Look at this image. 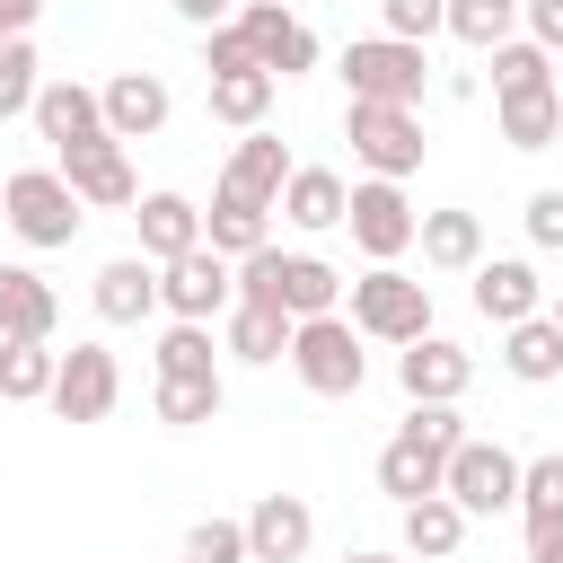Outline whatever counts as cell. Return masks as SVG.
<instances>
[{
    "mask_svg": "<svg viewBox=\"0 0 563 563\" xmlns=\"http://www.w3.org/2000/svg\"><path fill=\"white\" fill-rule=\"evenodd\" d=\"M457 440H466V413H457V405H405L396 440L378 449V493H387L396 510L422 501V493H440V466H449Z\"/></svg>",
    "mask_w": 563,
    "mask_h": 563,
    "instance_id": "1",
    "label": "cell"
},
{
    "mask_svg": "<svg viewBox=\"0 0 563 563\" xmlns=\"http://www.w3.org/2000/svg\"><path fill=\"white\" fill-rule=\"evenodd\" d=\"M238 299L282 308V317H325V308H343V273H334L325 255H282V246H255V255H238Z\"/></svg>",
    "mask_w": 563,
    "mask_h": 563,
    "instance_id": "2",
    "label": "cell"
},
{
    "mask_svg": "<svg viewBox=\"0 0 563 563\" xmlns=\"http://www.w3.org/2000/svg\"><path fill=\"white\" fill-rule=\"evenodd\" d=\"M282 361L299 369V387H308V396H361V378H369L361 325H352L343 308H325V317H299V325H290V352H282Z\"/></svg>",
    "mask_w": 563,
    "mask_h": 563,
    "instance_id": "3",
    "label": "cell"
},
{
    "mask_svg": "<svg viewBox=\"0 0 563 563\" xmlns=\"http://www.w3.org/2000/svg\"><path fill=\"white\" fill-rule=\"evenodd\" d=\"M352 325H361V343H413V334H431V282L405 273V264H369L352 282Z\"/></svg>",
    "mask_w": 563,
    "mask_h": 563,
    "instance_id": "4",
    "label": "cell"
},
{
    "mask_svg": "<svg viewBox=\"0 0 563 563\" xmlns=\"http://www.w3.org/2000/svg\"><path fill=\"white\" fill-rule=\"evenodd\" d=\"M334 70L352 97H378V106H422V88H431L422 44H405V35H352Z\"/></svg>",
    "mask_w": 563,
    "mask_h": 563,
    "instance_id": "5",
    "label": "cell"
},
{
    "mask_svg": "<svg viewBox=\"0 0 563 563\" xmlns=\"http://www.w3.org/2000/svg\"><path fill=\"white\" fill-rule=\"evenodd\" d=\"M0 220H9L26 246H70L79 220H88V202L62 185V167H18V176L0 185Z\"/></svg>",
    "mask_w": 563,
    "mask_h": 563,
    "instance_id": "6",
    "label": "cell"
},
{
    "mask_svg": "<svg viewBox=\"0 0 563 563\" xmlns=\"http://www.w3.org/2000/svg\"><path fill=\"white\" fill-rule=\"evenodd\" d=\"M343 141H352V158L369 167V176H413L422 167V114L413 106H378V97H352L343 106Z\"/></svg>",
    "mask_w": 563,
    "mask_h": 563,
    "instance_id": "7",
    "label": "cell"
},
{
    "mask_svg": "<svg viewBox=\"0 0 563 563\" xmlns=\"http://www.w3.org/2000/svg\"><path fill=\"white\" fill-rule=\"evenodd\" d=\"M440 493L466 510V519H501V510H519V457L501 449V440H457L449 449V466H440Z\"/></svg>",
    "mask_w": 563,
    "mask_h": 563,
    "instance_id": "8",
    "label": "cell"
},
{
    "mask_svg": "<svg viewBox=\"0 0 563 563\" xmlns=\"http://www.w3.org/2000/svg\"><path fill=\"white\" fill-rule=\"evenodd\" d=\"M413 194L396 185V176H361L352 194H343V229H352V246L369 255V264H396L405 246H413Z\"/></svg>",
    "mask_w": 563,
    "mask_h": 563,
    "instance_id": "9",
    "label": "cell"
},
{
    "mask_svg": "<svg viewBox=\"0 0 563 563\" xmlns=\"http://www.w3.org/2000/svg\"><path fill=\"white\" fill-rule=\"evenodd\" d=\"M229 299H238V264H229V255L185 246V255H167V264H158V308H167V317L211 325V317H229Z\"/></svg>",
    "mask_w": 563,
    "mask_h": 563,
    "instance_id": "10",
    "label": "cell"
},
{
    "mask_svg": "<svg viewBox=\"0 0 563 563\" xmlns=\"http://www.w3.org/2000/svg\"><path fill=\"white\" fill-rule=\"evenodd\" d=\"M114 396H123V361L106 352V343H70L62 361H53V413L62 422H106L114 413Z\"/></svg>",
    "mask_w": 563,
    "mask_h": 563,
    "instance_id": "11",
    "label": "cell"
},
{
    "mask_svg": "<svg viewBox=\"0 0 563 563\" xmlns=\"http://www.w3.org/2000/svg\"><path fill=\"white\" fill-rule=\"evenodd\" d=\"M396 387H405V405H457L475 387V352L449 334H413V343H396Z\"/></svg>",
    "mask_w": 563,
    "mask_h": 563,
    "instance_id": "12",
    "label": "cell"
},
{
    "mask_svg": "<svg viewBox=\"0 0 563 563\" xmlns=\"http://www.w3.org/2000/svg\"><path fill=\"white\" fill-rule=\"evenodd\" d=\"M238 26H246V44H255V70H273V79L317 70V35H308V18H290L282 0H238Z\"/></svg>",
    "mask_w": 563,
    "mask_h": 563,
    "instance_id": "13",
    "label": "cell"
},
{
    "mask_svg": "<svg viewBox=\"0 0 563 563\" xmlns=\"http://www.w3.org/2000/svg\"><path fill=\"white\" fill-rule=\"evenodd\" d=\"M26 123L53 141V158H70V150L106 141V106H97V88H79V79H44V88H35V106H26Z\"/></svg>",
    "mask_w": 563,
    "mask_h": 563,
    "instance_id": "14",
    "label": "cell"
},
{
    "mask_svg": "<svg viewBox=\"0 0 563 563\" xmlns=\"http://www.w3.org/2000/svg\"><path fill=\"white\" fill-rule=\"evenodd\" d=\"M62 185H70L88 211H132V202H141V176H132V158H123L114 132L88 141V150H70V158H62Z\"/></svg>",
    "mask_w": 563,
    "mask_h": 563,
    "instance_id": "15",
    "label": "cell"
},
{
    "mask_svg": "<svg viewBox=\"0 0 563 563\" xmlns=\"http://www.w3.org/2000/svg\"><path fill=\"white\" fill-rule=\"evenodd\" d=\"M308 545H317V510L299 493H264L246 510V563H308Z\"/></svg>",
    "mask_w": 563,
    "mask_h": 563,
    "instance_id": "16",
    "label": "cell"
},
{
    "mask_svg": "<svg viewBox=\"0 0 563 563\" xmlns=\"http://www.w3.org/2000/svg\"><path fill=\"white\" fill-rule=\"evenodd\" d=\"M97 106H106V132H114V141H150V132H167V114H176V97H167L158 70H114V79L97 88Z\"/></svg>",
    "mask_w": 563,
    "mask_h": 563,
    "instance_id": "17",
    "label": "cell"
},
{
    "mask_svg": "<svg viewBox=\"0 0 563 563\" xmlns=\"http://www.w3.org/2000/svg\"><path fill=\"white\" fill-rule=\"evenodd\" d=\"M537 308H545V282H537L528 255H484V264H475V317H484V325H519V317H537Z\"/></svg>",
    "mask_w": 563,
    "mask_h": 563,
    "instance_id": "18",
    "label": "cell"
},
{
    "mask_svg": "<svg viewBox=\"0 0 563 563\" xmlns=\"http://www.w3.org/2000/svg\"><path fill=\"white\" fill-rule=\"evenodd\" d=\"M282 176H290V150L255 123V132L229 150V167H220V185H211V194H238V202H264V211H273V202H282Z\"/></svg>",
    "mask_w": 563,
    "mask_h": 563,
    "instance_id": "19",
    "label": "cell"
},
{
    "mask_svg": "<svg viewBox=\"0 0 563 563\" xmlns=\"http://www.w3.org/2000/svg\"><path fill=\"white\" fill-rule=\"evenodd\" d=\"M88 299H97V317H106V325H141V317L158 308V264H150V255H106Z\"/></svg>",
    "mask_w": 563,
    "mask_h": 563,
    "instance_id": "20",
    "label": "cell"
},
{
    "mask_svg": "<svg viewBox=\"0 0 563 563\" xmlns=\"http://www.w3.org/2000/svg\"><path fill=\"white\" fill-rule=\"evenodd\" d=\"M62 325V299L35 264H0V334H26V343H53Z\"/></svg>",
    "mask_w": 563,
    "mask_h": 563,
    "instance_id": "21",
    "label": "cell"
},
{
    "mask_svg": "<svg viewBox=\"0 0 563 563\" xmlns=\"http://www.w3.org/2000/svg\"><path fill=\"white\" fill-rule=\"evenodd\" d=\"M343 194H352V185H343L334 167H299V158H290V176H282V202H273V211H282L290 229H308V238H317V229H343Z\"/></svg>",
    "mask_w": 563,
    "mask_h": 563,
    "instance_id": "22",
    "label": "cell"
},
{
    "mask_svg": "<svg viewBox=\"0 0 563 563\" xmlns=\"http://www.w3.org/2000/svg\"><path fill=\"white\" fill-rule=\"evenodd\" d=\"M132 220H141V255H150V264L202 246V202H194V194H141Z\"/></svg>",
    "mask_w": 563,
    "mask_h": 563,
    "instance_id": "23",
    "label": "cell"
},
{
    "mask_svg": "<svg viewBox=\"0 0 563 563\" xmlns=\"http://www.w3.org/2000/svg\"><path fill=\"white\" fill-rule=\"evenodd\" d=\"M413 246H422L431 273H475V264H484V220L457 211V202H449V211H422V220H413Z\"/></svg>",
    "mask_w": 563,
    "mask_h": 563,
    "instance_id": "24",
    "label": "cell"
},
{
    "mask_svg": "<svg viewBox=\"0 0 563 563\" xmlns=\"http://www.w3.org/2000/svg\"><path fill=\"white\" fill-rule=\"evenodd\" d=\"M290 325H299V317H282V308H255V299H229V325H220V352H229V361H246V369H273V361L290 352Z\"/></svg>",
    "mask_w": 563,
    "mask_h": 563,
    "instance_id": "25",
    "label": "cell"
},
{
    "mask_svg": "<svg viewBox=\"0 0 563 563\" xmlns=\"http://www.w3.org/2000/svg\"><path fill=\"white\" fill-rule=\"evenodd\" d=\"M501 369L519 378V387H545V378H563V325L537 308V317H519V325H501Z\"/></svg>",
    "mask_w": 563,
    "mask_h": 563,
    "instance_id": "26",
    "label": "cell"
},
{
    "mask_svg": "<svg viewBox=\"0 0 563 563\" xmlns=\"http://www.w3.org/2000/svg\"><path fill=\"white\" fill-rule=\"evenodd\" d=\"M493 114H501V141L510 150H554L563 141V88L545 79V88H519V97H493Z\"/></svg>",
    "mask_w": 563,
    "mask_h": 563,
    "instance_id": "27",
    "label": "cell"
},
{
    "mask_svg": "<svg viewBox=\"0 0 563 563\" xmlns=\"http://www.w3.org/2000/svg\"><path fill=\"white\" fill-rule=\"evenodd\" d=\"M413 563H449L457 545H466V510L449 501V493H422V501H405V537H396Z\"/></svg>",
    "mask_w": 563,
    "mask_h": 563,
    "instance_id": "28",
    "label": "cell"
},
{
    "mask_svg": "<svg viewBox=\"0 0 563 563\" xmlns=\"http://www.w3.org/2000/svg\"><path fill=\"white\" fill-rule=\"evenodd\" d=\"M202 246L238 264V255L273 246V211H264V202H238V194H211V211H202Z\"/></svg>",
    "mask_w": 563,
    "mask_h": 563,
    "instance_id": "29",
    "label": "cell"
},
{
    "mask_svg": "<svg viewBox=\"0 0 563 563\" xmlns=\"http://www.w3.org/2000/svg\"><path fill=\"white\" fill-rule=\"evenodd\" d=\"M53 343H26V334H0V405H44L53 396Z\"/></svg>",
    "mask_w": 563,
    "mask_h": 563,
    "instance_id": "30",
    "label": "cell"
},
{
    "mask_svg": "<svg viewBox=\"0 0 563 563\" xmlns=\"http://www.w3.org/2000/svg\"><path fill=\"white\" fill-rule=\"evenodd\" d=\"M273 70H220L211 79V123H229V132H255L264 114H273Z\"/></svg>",
    "mask_w": 563,
    "mask_h": 563,
    "instance_id": "31",
    "label": "cell"
},
{
    "mask_svg": "<svg viewBox=\"0 0 563 563\" xmlns=\"http://www.w3.org/2000/svg\"><path fill=\"white\" fill-rule=\"evenodd\" d=\"M440 35H457L466 53H493V44H510V35H519V0H449Z\"/></svg>",
    "mask_w": 563,
    "mask_h": 563,
    "instance_id": "32",
    "label": "cell"
},
{
    "mask_svg": "<svg viewBox=\"0 0 563 563\" xmlns=\"http://www.w3.org/2000/svg\"><path fill=\"white\" fill-rule=\"evenodd\" d=\"M158 422L167 431H202V422H220V369L211 378H158Z\"/></svg>",
    "mask_w": 563,
    "mask_h": 563,
    "instance_id": "33",
    "label": "cell"
},
{
    "mask_svg": "<svg viewBox=\"0 0 563 563\" xmlns=\"http://www.w3.org/2000/svg\"><path fill=\"white\" fill-rule=\"evenodd\" d=\"M150 361H158V378H211V369H220V361H211V325H194V317H176Z\"/></svg>",
    "mask_w": 563,
    "mask_h": 563,
    "instance_id": "34",
    "label": "cell"
},
{
    "mask_svg": "<svg viewBox=\"0 0 563 563\" xmlns=\"http://www.w3.org/2000/svg\"><path fill=\"white\" fill-rule=\"evenodd\" d=\"M519 519H528V528L563 519V449H545V457H519Z\"/></svg>",
    "mask_w": 563,
    "mask_h": 563,
    "instance_id": "35",
    "label": "cell"
},
{
    "mask_svg": "<svg viewBox=\"0 0 563 563\" xmlns=\"http://www.w3.org/2000/svg\"><path fill=\"white\" fill-rule=\"evenodd\" d=\"M44 88V62H35V35H0V123L26 114Z\"/></svg>",
    "mask_w": 563,
    "mask_h": 563,
    "instance_id": "36",
    "label": "cell"
},
{
    "mask_svg": "<svg viewBox=\"0 0 563 563\" xmlns=\"http://www.w3.org/2000/svg\"><path fill=\"white\" fill-rule=\"evenodd\" d=\"M545 79H554V53L545 44H528V35L493 44V97H519V88H545Z\"/></svg>",
    "mask_w": 563,
    "mask_h": 563,
    "instance_id": "37",
    "label": "cell"
},
{
    "mask_svg": "<svg viewBox=\"0 0 563 563\" xmlns=\"http://www.w3.org/2000/svg\"><path fill=\"white\" fill-rule=\"evenodd\" d=\"M185 563H246V519H194Z\"/></svg>",
    "mask_w": 563,
    "mask_h": 563,
    "instance_id": "38",
    "label": "cell"
},
{
    "mask_svg": "<svg viewBox=\"0 0 563 563\" xmlns=\"http://www.w3.org/2000/svg\"><path fill=\"white\" fill-rule=\"evenodd\" d=\"M449 18V0H378V35H405V44H431Z\"/></svg>",
    "mask_w": 563,
    "mask_h": 563,
    "instance_id": "39",
    "label": "cell"
},
{
    "mask_svg": "<svg viewBox=\"0 0 563 563\" xmlns=\"http://www.w3.org/2000/svg\"><path fill=\"white\" fill-rule=\"evenodd\" d=\"M202 70L220 79V70H255V44H246V26L229 18V26H202Z\"/></svg>",
    "mask_w": 563,
    "mask_h": 563,
    "instance_id": "40",
    "label": "cell"
},
{
    "mask_svg": "<svg viewBox=\"0 0 563 563\" xmlns=\"http://www.w3.org/2000/svg\"><path fill=\"white\" fill-rule=\"evenodd\" d=\"M528 246H545V255L563 246V185H537L528 194Z\"/></svg>",
    "mask_w": 563,
    "mask_h": 563,
    "instance_id": "41",
    "label": "cell"
},
{
    "mask_svg": "<svg viewBox=\"0 0 563 563\" xmlns=\"http://www.w3.org/2000/svg\"><path fill=\"white\" fill-rule=\"evenodd\" d=\"M519 26H528V44L563 53V0H519Z\"/></svg>",
    "mask_w": 563,
    "mask_h": 563,
    "instance_id": "42",
    "label": "cell"
},
{
    "mask_svg": "<svg viewBox=\"0 0 563 563\" xmlns=\"http://www.w3.org/2000/svg\"><path fill=\"white\" fill-rule=\"evenodd\" d=\"M167 9H176L185 26H229V18H238V0H167Z\"/></svg>",
    "mask_w": 563,
    "mask_h": 563,
    "instance_id": "43",
    "label": "cell"
},
{
    "mask_svg": "<svg viewBox=\"0 0 563 563\" xmlns=\"http://www.w3.org/2000/svg\"><path fill=\"white\" fill-rule=\"evenodd\" d=\"M35 18H44V0H0V35H35Z\"/></svg>",
    "mask_w": 563,
    "mask_h": 563,
    "instance_id": "44",
    "label": "cell"
},
{
    "mask_svg": "<svg viewBox=\"0 0 563 563\" xmlns=\"http://www.w3.org/2000/svg\"><path fill=\"white\" fill-rule=\"evenodd\" d=\"M528 563H563V519H545V528H528Z\"/></svg>",
    "mask_w": 563,
    "mask_h": 563,
    "instance_id": "45",
    "label": "cell"
},
{
    "mask_svg": "<svg viewBox=\"0 0 563 563\" xmlns=\"http://www.w3.org/2000/svg\"><path fill=\"white\" fill-rule=\"evenodd\" d=\"M343 563H413V554H405V545H396V554H378V545H352Z\"/></svg>",
    "mask_w": 563,
    "mask_h": 563,
    "instance_id": "46",
    "label": "cell"
},
{
    "mask_svg": "<svg viewBox=\"0 0 563 563\" xmlns=\"http://www.w3.org/2000/svg\"><path fill=\"white\" fill-rule=\"evenodd\" d=\"M545 317H554V325H563V290H554V299H545Z\"/></svg>",
    "mask_w": 563,
    "mask_h": 563,
    "instance_id": "47",
    "label": "cell"
}]
</instances>
